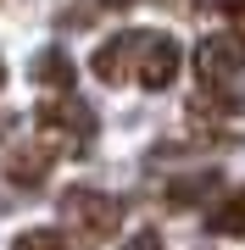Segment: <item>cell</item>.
Returning a JSON list of instances; mask_svg holds the SVG:
<instances>
[{
	"instance_id": "1",
	"label": "cell",
	"mask_w": 245,
	"mask_h": 250,
	"mask_svg": "<svg viewBox=\"0 0 245 250\" xmlns=\"http://www.w3.org/2000/svg\"><path fill=\"white\" fill-rule=\"evenodd\" d=\"M62 223H67L73 239L100 245V239H111L123 228V200L106 195V189H67L62 195Z\"/></svg>"
},
{
	"instance_id": "2",
	"label": "cell",
	"mask_w": 245,
	"mask_h": 250,
	"mask_svg": "<svg viewBox=\"0 0 245 250\" xmlns=\"http://www.w3.org/2000/svg\"><path fill=\"white\" fill-rule=\"evenodd\" d=\"M245 72V34L240 28H218L195 45V78L200 83H228Z\"/></svg>"
},
{
	"instance_id": "3",
	"label": "cell",
	"mask_w": 245,
	"mask_h": 250,
	"mask_svg": "<svg viewBox=\"0 0 245 250\" xmlns=\"http://www.w3.org/2000/svg\"><path fill=\"white\" fill-rule=\"evenodd\" d=\"M178 67H184V50H178V39H173V34H145V50H139V67H134V78L145 83V89H167V83L178 78Z\"/></svg>"
},
{
	"instance_id": "4",
	"label": "cell",
	"mask_w": 245,
	"mask_h": 250,
	"mask_svg": "<svg viewBox=\"0 0 245 250\" xmlns=\"http://www.w3.org/2000/svg\"><path fill=\"white\" fill-rule=\"evenodd\" d=\"M139 50H145V34H117L95 50V78L100 83H123L128 72L139 67Z\"/></svg>"
},
{
	"instance_id": "5",
	"label": "cell",
	"mask_w": 245,
	"mask_h": 250,
	"mask_svg": "<svg viewBox=\"0 0 245 250\" xmlns=\"http://www.w3.org/2000/svg\"><path fill=\"white\" fill-rule=\"evenodd\" d=\"M50 161H56L50 145H17V150H6V178L17 189H39L45 172H50Z\"/></svg>"
},
{
	"instance_id": "6",
	"label": "cell",
	"mask_w": 245,
	"mask_h": 250,
	"mask_svg": "<svg viewBox=\"0 0 245 250\" xmlns=\"http://www.w3.org/2000/svg\"><path fill=\"white\" fill-rule=\"evenodd\" d=\"M39 123L50 128V134H67V145H84L95 134V117L84 111V106H73V100H56V106H45L39 111Z\"/></svg>"
},
{
	"instance_id": "7",
	"label": "cell",
	"mask_w": 245,
	"mask_h": 250,
	"mask_svg": "<svg viewBox=\"0 0 245 250\" xmlns=\"http://www.w3.org/2000/svg\"><path fill=\"white\" fill-rule=\"evenodd\" d=\"M212 233H245V189H234L212 206Z\"/></svg>"
},
{
	"instance_id": "8",
	"label": "cell",
	"mask_w": 245,
	"mask_h": 250,
	"mask_svg": "<svg viewBox=\"0 0 245 250\" xmlns=\"http://www.w3.org/2000/svg\"><path fill=\"white\" fill-rule=\"evenodd\" d=\"M34 83H50V89H67V83H73V62H67L62 50H45V56H34Z\"/></svg>"
},
{
	"instance_id": "9",
	"label": "cell",
	"mask_w": 245,
	"mask_h": 250,
	"mask_svg": "<svg viewBox=\"0 0 245 250\" xmlns=\"http://www.w3.org/2000/svg\"><path fill=\"white\" fill-rule=\"evenodd\" d=\"M206 189H218V172H200V178H178L167 184V206H195Z\"/></svg>"
},
{
	"instance_id": "10",
	"label": "cell",
	"mask_w": 245,
	"mask_h": 250,
	"mask_svg": "<svg viewBox=\"0 0 245 250\" xmlns=\"http://www.w3.org/2000/svg\"><path fill=\"white\" fill-rule=\"evenodd\" d=\"M11 250H73V239L62 228H28V233L11 239Z\"/></svg>"
},
{
	"instance_id": "11",
	"label": "cell",
	"mask_w": 245,
	"mask_h": 250,
	"mask_svg": "<svg viewBox=\"0 0 245 250\" xmlns=\"http://www.w3.org/2000/svg\"><path fill=\"white\" fill-rule=\"evenodd\" d=\"M128 250H162V239L145 228V233H134V239H128Z\"/></svg>"
},
{
	"instance_id": "12",
	"label": "cell",
	"mask_w": 245,
	"mask_h": 250,
	"mask_svg": "<svg viewBox=\"0 0 245 250\" xmlns=\"http://www.w3.org/2000/svg\"><path fill=\"white\" fill-rule=\"evenodd\" d=\"M0 83H6V62H0Z\"/></svg>"
}]
</instances>
